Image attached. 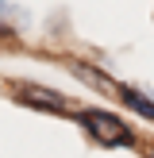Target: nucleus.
I'll list each match as a JSON object with an SVG mask.
<instances>
[{"instance_id":"20e7f679","label":"nucleus","mask_w":154,"mask_h":158,"mask_svg":"<svg viewBox=\"0 0 154 158\" xmlns=\"http://www.w3.org/2000/svg\"><path fill=\"white\" fill-rule=\"evenodd\" d=\"M120 100L131 108V112H139L143 120H150V123H154V100L146 97V93H135V89H127V85H120Z\"/></svg>"},{"instance_id":"39448f33","label":"nucleus","mask_w":154,"mask_h":158,"mask_svg":"<svg viewBox=\"0 0 154 158\" xmlns=\"http://www.w3.org/2000/svg\"><path fill=\"white\" fill-rule=\"evenodd\" d=\"M69 69H73V73L81 77V81H89V85H96V93H116V97H120V85H116L112 77H104V73H96V69H92V66H77V62H73V66H69Z\"/></svg>"},{"instance_id":"f03ea898","label":"nucleus","mask_w":154,"mask_h":158,"mask_svg":"<svg viewBox=\"0 0 154 158\" xmlns=\"http://www.w3.org/2000/svg\"><path fill=\"white\" fill-rule=\"evenodd\" d=\"M15 100L27 108H43V112H69V100L58 89H43V85H31V81L15 85Z\"/></svg>"},{"instance_id":"423d86ee","label":"nucleus","mask_w":154,"mask_h":158,"mask_svg":"<svg viewBox=\"0 0 154 158\" xmlns=\"http://www.w3.org/2000/svg\"><path fill=\"white\" fill-rule=\"evenodd\" d=\"M146 158H154V147H146Z\"/></svg>"},{"instance_id":"f257e3e1","label":"nucleus","mask_w":154,"mask_h":158,"mask_svg":"<svg viewBox=\"0 0 154 158\" xmlns=\"http://www.w3.org/2000/svg\"><path fill=\"white\" fill-rule=\"evenodd\" d=\"M73 120L89 131L92 143L108 147V151H123V147H135L139 143V135L127 127V120H120V116L108 112V108H77Z\"/></svg>"},{"instance_id":"0eeeda50","label":"nucleus","mask_w":154,"mask_h":158,"mask_svg":"<svg viewBox=\"0 0 154 158\" xmlns=\"http://www.w3.org/2000/svg\"><path fill=\"white\" fill-rule=\"evenodd\" d=\"M0 89H4V81H0Z\"/></svg>"},{"instance_id":"7ed1b4c3","label":"nucleus","mask_w":154,"mask_h":158,"mask_svg":"<svg viewBox=\"0 0 154 158\" xmlns=\"http://www.w3.org/2000/svg\"><path fill=\"white\" fill-rule=\"evenodd\" d=\"M31 27V12L15 0H0V39H23Z\"/></svg>"}]
</instances>
